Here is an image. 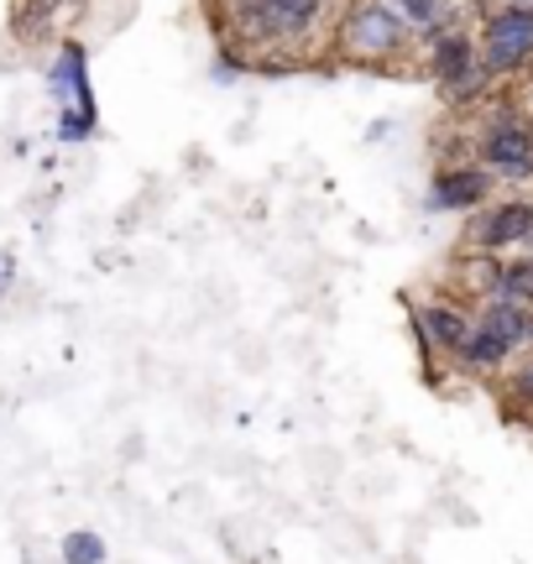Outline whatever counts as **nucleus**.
Segmentation results:
<instances>
[{"instance_id":"obj_15","label":"nucleus","mask_w":533,"mask_h":564,"mask_svg":"<svg viewBox=\"0 0 533 564\" xmlns=\"http://www.w3.org/2000/svg\"><path fill=\"white\" fill-rule=\"evenodd\" d=\"M497 293L513 303H533V257H518V262H502V282Z\"/></svg>"},{"instance_id":"obj_12","label":"nucleus","mask_w":533,"mask_h":564,"mask_svg":"<svg viewBox=\"0 0 533 564\" xmlns=\"http://www.w3.org/2000/svg\"><path fill=\"white\" fill-rule=\"evenodd\" d=\"M58 560H63V564H105V560H110V549H105L100 533H89V528H74V533H63Z\"/></svg>"},{"instance_id":"obj_1","label":"nucleus","mask_w":533,"mask_h":564,"mask_svg":"<svg viewBox=\"0 0 533 564\" xmlns=\"http://www.w3.org/2000/svg\"><path fill=\"white\" fill-rule=\"evenodd\" d=\"M403 42H409V26L388 0H361L340 21V53L356 63H382L392 53H403Z\"/></svg>"},{"instance_id":"obj_5","label":"nucleus","mask_w":533,"mask_h":564,"mask_svg":"<svg viewBox=\"0 0 533 564\" xmlns=\"http://www.w3.org/2000/svg\"><path fill=\"white\" fill-rule=\"evenodd\" d=\"M53 84L63 89V105H68V116H63V141L89 137V126H95V100H89V79H84V47H63Z\"/></svg>"},{"instance_id":"obj_13","label":"nucleus","mask_w":533,"mask_h":564,"mask_svg":"<svg viewBox=\"0 0 533 564\" xmlns=\"http://www.w3.org/2000/svg\"><path fill=\"white\" fill-rule=\"evenodd\" d=\"M392 11L403 17V26H429L434 37H439V26H445V17H450V0H392Z\"/></svg>"},{"instance_id":"obj_19","label":"nucleus","mask_w":533,"mask_h":564,"mask_svg":"<svg viewBox=\"0 0 533 564\" xmlns=\"http://www.w3.org/2000/svg\"><path fill=\"white\" fill-rule=\"evenodd\" d=\"M11 278H17V267H11V257H0V293L11 288Z\"/></svg>"},{"instance_id":"obj_10","label":"nucleus","mask_w":533,"mask_h":564,"mask_svg":"<svg viewBox=\"0 0 533 564\" xmlns=\"http://www.w3.org/2000/svg\"><path fill=\"white\" fill-rule=\"evenodd\" d=\"M476 42L466 37V32H439L434 37V58H429V74H434V84L445 89V84H455L460 74H471L476 68Z\"/></svg>"},{"instance_id":"obj_11","label":"nucleus","mask_w":533,"mask_h":564,"mask_svg":"<svg viewBox=\"0 0 533 564\" xmlns=\"http://www.w3.org/2000/svg\"><path fill=\"white\" fill-rule=\"evenodd\" d=\"M508 356H513V350H508L502 340H492L487 329H476V324H471V335L460 340V350H455V361L466 366V371H476V377H487V371H497V366H508Z\"/></svg>"},{"instance_id":"obj_14","label":"nucleus","mask_w":533,"mask_h":564,"mask_svg":"<svg viewBox=\"0 0 533 564\" xmlns=\"http://www.w3.org/2000/svg\"><path fill=\"white\" fill-rule=\"evenodd\" d=\"M84 6L89 0H26L21 11H42V21H37V37H47L53 26H68L74 17H84Z\"/></svg>"},{"instance_id":"obj_8","label":"nucleus","mask_w":533,"mask_h":564,"mask_svg":"<svg viewBox=\"0 0 533 564\" xmlns=\"http://www.w3.org/2000/svg\"><path fill=\"white\" fill-rule=\"evenodd\" d=\"M492 178L481 167H439L429 183V209H476L487 199Z\"/></svg>"},{"instance_id":"obj_6","label":"nucleus","mask_w":533,"mask_h":564,"mask_svg":"<svg viewBox=\"0 0 533 564\" xmlns=\"http://www.w3.org/2000/svg\"><path fill=\"white\" fill-rule=\"evenodd\" d=\"M413 335L424 345V356H434V350L455 356L460 340L471 335V319H466V308H455L450 299H429L418 314H413Z\"/></svg>"},{"instance_id":"obj_23","label":"nucleus","mask_w":533,"mask_h":564,"mask_svg":"<svg viewBox=\"0 0 533 564\" xmlns=\"http://www.w3.org/2000/svg\"><path fill=\"white\" fill-rule=\"evenodd\" d=\"M529 131H533V121H529Z\"/></svg>"},{"instance_id":"obj_3","label":"nucleus","mask_w":533,"mask_h":564,"mask_svg":"<svg viewBox=\"0 0 533 564\" xmlns=\"http://www.w3.org/2000/svg\"><path fill=\"white\" fill-rule=\"evenodd\" d=\"M533 58V17L502 6L497 17H487V37H481V68L487 74H518Z\"/></svg>"},{"instance_id":"obj_16","label":"nucleus","mask_w":533,"mask_h":564,"mask_svg":"<svg viewBox=\"0 0 533 564\" xmlns=\"http://www.w3.org/2000/svg\"><path fill=\"white\" fill-rule=\"evenodd\" d=\"M497 282H502V262H497V257H487V251H481V257H471V262H466V288H471V293L497 299Z\"/></svg>"},{"instance_id":"obj_20","label":"nucleus","mask_w":533,"mask_h":564,"mask_svg":"<svg viewBox=\"0 0 533 564\" xmlns=\"http://www.w3.org/2000/svg\"><path fill=\"white\" fill-rule=\"evenodd\" d=\"M508 6H513V11H529V17H533V0H508Z\"/></svg>"},{"instance_id":"obj_7","label":"nucleus","mask_w":533,"mask_h":564,"mask_svg":"<svg viewBox=\"0 0 533 564\" xmlns=\"http://www.w3.org/2000/svg\"><path fill=\"white\" fill-rule=\"evenodd\" d=\"M529 230H533V204L529 199H508V204H497L492 215H481V220H476L471 241L492 257V251H502V246L529 241Z\"/></svg>"},{"instance_id":"obj_2","label":"nucleus","mask_w":533,"mask_h":564,"mask_svg":"<svg viewBox=\"0 0 533 564\" xmlns=\"http://www.w3.org/2000/svg\"><path fill=\"white\" fill-rule=\"evenodd\" d=\"M319 6H325V0H230L236 21H241L257 42L304 37L308 26L319 21Z\"/></svg>"},{"instance_id":"obj_9","label":"nucleus","mask_w":533,"mask_h":564,"mask_svg":"<svg viewBox=\"0 0 533 564\" xmlns=\"http://www.w3.org/2000/svg\"><path fill=\"white\" fill-rule=\"evenodd\" d=\"M476 329H487L492 340H502L508 350H523L529 345V329H533V314L529 303H513V299H487L481 303V319H476Z\"/></svg>"},{"instance_id":"obj_4","label":"nucleus","mask_w":533,"mask_h":564,"mask_svg":"<svg viewBox=\"0 0 533 564\" xmlns=\"http://www.w3.org/2000/svg\"><path fill=\"white\" fill-rule=\"evenodd\" d=\"M481 162L497 167V173H508V178H529L533 173V131L529 121H518V116H497L487 126V137H481Z\"/></svg>"},{"instance_id":"obj_21","label":"nucleus","mask_w":533,"mask_h":564,"mask_svg":"<svg viewBox=\"0 0 533 564\" xmlns=\"http://www.w3.org/2000/svg\"><path fill=\"white\" fill-rule=\"evenodd\" d=\"M529 345H533V329H529Z\"/></svg>"},{"instance_id":"obj_17","label":"nucleus","mask_w":533,"mask_h":564,"mask_svg":"<svg viewBox=\"0 0 533 564\" xmlns=\"http://www.w3.org/2000/svg\"><path fill=\"white\" fill-rule=\"evenodd\" d=\"M487 84H492V74H487V68L476 63L471 74H460V79H455V84H445V100H450V105H471L476 95L487 89Z\"/></svg>"},{"instance_id":"obj_22","label":"nucleus","mask_w":533,"mask_h":564,"mask_svg":"<svg viewBox=\"0 0 533 564\" xmlns=\"http://www.w3.org/2000/svg\"><path fill=\"white\" fill-rule=\"evenodd\" d=\"M529 246H533V230H529Z\"/></svg>"},{"instance_id":"obj_18","label":"nucleus","mask_w":533,"mask_h":564,"mask_svg":"<svg viewBox=\"0 0 533 564\" xmlns=\"http://www.w3.org/2000/svg\"><path fill=\"white\" fill-rule=\"evenodd\" d=\"M508 392H513V398H523V403H533V361L523 366V371H518V377H513V387H508Z\"/></svg>"}]
</instances>
